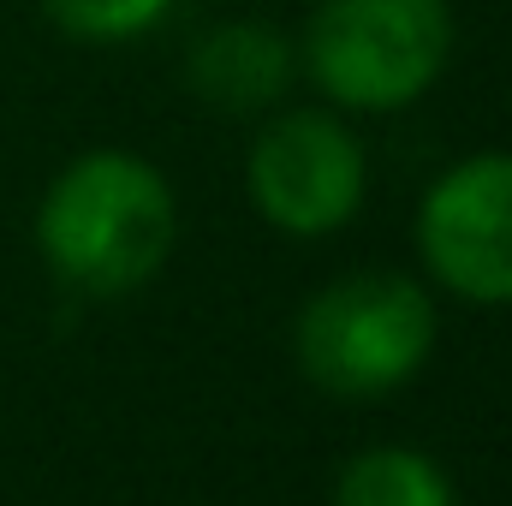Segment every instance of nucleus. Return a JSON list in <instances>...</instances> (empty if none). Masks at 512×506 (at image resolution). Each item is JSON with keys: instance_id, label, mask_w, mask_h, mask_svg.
I'll return each instance as SVG.
<instances>
[{"instance_id": "8", "label": "nucleus", "mask_w": 512, "mask_h": 506, "mask_svg": "<svg viewBox=\"0 0 512 506\" xmlns=\"http://www.w3.org/2000/svg\"><path fill=\"white\" fill-rule=\"evenodd\" d=\"M36 6L66 42L126 48V42H143L179 0H36Z\"/></svg>"}, {"instance_id": "3", "label": "nucleus", "mask_w": 512, "mask_h": 506, "mask_svg": "<svg viewBox=\"0 0 512 506\" xmlns=\"http://www.w3.org/2000/svg\"><path fill=\"white\" fill-rule=\"evenodd\" d=\"M453 60V0H316L304 72L346 114L423 102Z\"/></svg>"}, {"instance_id": "4", "label": "nucleus", "mask_w": 512, "mask_h": 506, "mask_svg": "<svg viewBox=\"0 0 512 506\" xmlns=\"http://www.w3.org/2000/svg\"><path fill=\"white\" fill-rule=\"evenodd\" d=\"M251 209L286 239L340 233L370 191V155L334 108H280L245 155Z\"/></svg>"}, {"instance_id": "1", "label": "nucleus", "mask_w": 512, "mask_h": 506, "mask_svg": "<svg viewBox=\"0 0 512 506\" xmlns=\"http://www.w3.org/2000/svg\"><path fill=\"white\" fill-rule=\"evenodd\" d=\"M179 239V197L137 149L72 155L36 203V251L48 274L84 298H126L149 286Z\"/></svg>"}, {"instance_id": "6", "label": "nucleus", "mask_w": 512, "mask_h": 506, "mask_svg": "<svg viewBox=\"0 0 512 506\" xmlns=\"http://www.w3.org/2000/svg\"><path fill=\"white\" fill-rule=\"evenodd\" d=\"M292 78H298V48L256 18H227L203 30L185 54V90L203 108L233 114V120L280 108Z\"/></svg>"}, {"instance_id": "7", "label": "nucleus", "mask_w": 512, "mask_h": 506, "mask_svg": "<svg viewBox=\"0 0 512 506\" xmlns=\"http://www.w3.org/2000/svg\"><path fill=\"white\" fill-rule=\"evenodd\" d=\"M328 506H459L453 477L417 447H370L340 465Z\"/></svg>"}, {"instance_id": "2", "label": "nucleus", "mask_w": 512, "mask_h": 506, "mask_svg": "<svg viewBox=\"0 0 512 506\" xmlns=\"http://www.w3.org/2000/svg\"><path fill=\"white\" fill-rule=\"evenodd\" d=\"M435 298L411 274L358 268L328 280L292 322L298 370L334 399H387L435 358Z\"/></svg>"}, {"instance_id": "5", "label": "nucleus", "mask_w": 512, "mask_h": 506, "mask_svg": "<svg viewBox=\"0 0 512 506\" xmlns=\"http://www.w3.org/2000/svg\"><path fill=\"white\" fill-rule=\"evenodd\" d=\"M417 256L465 304H512V149L453 161L417 203Z\"/></svg>"}]
</instances>
